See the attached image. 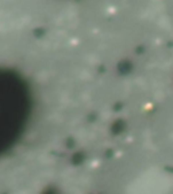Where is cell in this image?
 Segmentation results:
<instances>
[{
  "label": "cell",
  "mask_w": 173,
  "mask_h": 194,
  "mask_svg": "<svg viewBox=\"0 0 173 194\" xmlns=\"http://www.w3.org/2000/svg\"><path fill=\"white\" fill-rule=\"evenodd\" d=\"M127 194H173V175L164 168L145 170L130 183Z\"/></svg>",
  "instance_id": "1"
}]
</instances>
